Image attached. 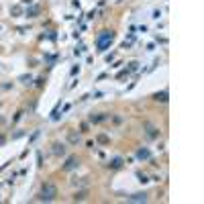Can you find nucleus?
I'll return each mask as SVG.
<instances>
[{"mask_svg":"<svg viewBox=\"0 0 204 204\" xmlns=\"http://www.w3.org/2000/svg\"><path fill=\"white\" fill-rule=\"evenodd\" d=\"M112 39H114V33H110V31H104V33L96 39V47H98V51H104L106 47L112 43Z\"/></svg>","mask_w":204,"mask_h":204,"instance_id":"f257e3e1","label":"nucleus"},{"mask_svg":"<svg viewBox=\"0 0 204 204\" xmlns=\"http://www.w3.org/2000/svg\"><path fill=\"white\" fill-rule=\"evenodd\" d=\"M57 196V190L53 184H45L43 186V190H41V200H53Z\"/></svg>","mask_w":204,"mask_h":204,"instance_id":"f03ea898","label":"nucleus"},{"mask_svg":"<svg viewBox=\"0 0 204 204\" xmlns=\"http://www.w3.org/2000/svg\"><path fill=\"white\" fill-rule=\"evenodd\" d=\"M129 200H133V202H145V200H147V196H145V194H133Z\"/></svg>","mask_w":204,"mask_h":204,"instance_id":"7ed1b4c3","label":"nucleus"},{"mask_svg":"<svg viewBox=\"0 0 204 204\" xmlns=\"http://www.w3.org/2000/svg\"><path fill=\"white\" fill-rule=\"evenodd\" d=\"M76 165H78V159H76V157H69L68 163L63 165V170H71V168H76Z\"/></svg>","mask_w":204,"mask_h":204,"instance_id":"20e7f679","label":"nucleus"},{"mask_svg":"<svg viewBox=\"0 0 204 204\" xmlns=\"http://www.w3.org/2000/svg\"><path fill=\"white\" fill-rule=\"evenodd\" d=\"M155 100H161V102H165V100H168V92H161V94L157 92V94H155Z\"/></svg>","mask_w":204,"mask_h":204,"instance_id":"39448f33","label":"nucleus"},{"mask_svg":"<svg viewBox=\"0 0 204 204\" xmlns=\"http://www.w3.org/2000/svg\"><path fill=\"white\" fill-rule=\"evenodd\" d=\"M137 155H139L141 159H147L149 157V151H147V149H139V151H137Z\"/></svg>","mask_w":204,"mask_h":204,"instance_id":"423d86ee","label":"nucleus"},{"mask_svg":"<svg viewBox=\"0 0 204 204\" xmlns=\"http://www.w3.org/2000/svg\"><path fill=\"white\" fill-rule=\"evenodd\" d=\"M121 163H123L121 159H114V161H112V163H110V165H112V168H121Z\"/></svg>","mask_w":204,"mask_h":204,"instance_id":"0eeeda50","label":"nucleus"},{"mask_svg":"<svg viewBox=\"0 0 204 204\" xmlns=\"http://www.w3.org/2000/svg\"><path fill=\"white\" fill-rule=\"evenodd\" d=\"M55 153H63V145H55Z\"/></svg>","mask_w":204,"mask_h":204,"instance_id":"6e6552de","label":"nucleus"}]
</instances>
